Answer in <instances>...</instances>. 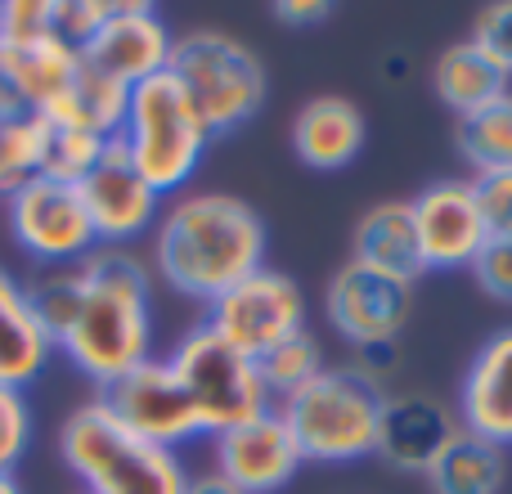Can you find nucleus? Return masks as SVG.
I'll return each mask as SVG.
<instances>
[{
  "label": "nucleus",
  "mask_w": 512,
  "mask_h": 494,
  "mask_svg": "<svg viewBox=\"0 0 512 494\" xmlns=\"http://www.w3.org/2000/svg\"><path fill=\"white\" fill-rule=\"evenodd\" d=\"M292 149L306 167L337 171L360 158L364 149V117L351 99L342 95H315L292 117Z\"/></svg>",
  "instance_id": "19"
},
{
  "label": "nucleus",
  "mask_w": 512,
  "mask_h": 494,
  "mask_svg": "<svg viewBox=\"0 0 512 494\" xmlns=\"http://www.w3.org/2000/svg\"><path fill=\"white\" fill-rule=\"evenodd\" d=\"M27 301H32V315H36V324L45 328L50 346H59L63 333L72 328V319H77V306H81L77 265H68V270H41L27 283Z\"/></svg>",
  "instance_id": "27"
},
{
  "label": "nucleus",
  "mask_w": 512,
  "mask_h": 494,
  "mask_svg": "<svg viewBox=\"0 0 512 494\" xmlns=\"http://www.w3.org/2000/svg\"><path fill=\"white\" fill-rule=\"evenodd\" d=\"M185 494H243V490H234L221 472H198V477H189Z\"/></svg>",
  "instance_id": "37"
},
{
  "label": "nucleus",
  "mask_w": 512,
  "mask_h": 494,
  "mask_svg": "<svg viewBox=\"0 0 512 494\" xmlns=\"http://www.w3.org/2000/svg\"><path fill=\"white\" fill-rule=\"evenodd\" d=\"M59 459L86 494H185L189 486L180 454L135 436L99 396L63 418Z\"/></svg>",
  "instance_id": "3"
},
{
  "label": "nucleus",
  "mask_w": 512,
  "mask_h": 494,
  "mask_svg": "<svg viewBox=\"0 0 512 494\" xmlns=\"http://www.w3.org/2000/svg\"><path fill=\"white\" fill-rule=\"evenodd\" d=\"M126 104H131V90L81 59V72L72 77V86L41 117L59 131H86L99 135V140H117V131L126 122Z\"/></svg>",
  "instance_id": "21"
},
{
  "label": "nucleus",
  "mask_w": 512,
  "mask_h": 494,
  "mask_svg": "<svg viewBox=\"0 0 512 494\" xmlns=\"http://www.w3.org/2000/svg\"><path fill=\"white\" fill-rule=\"evenodd\" d=\"M396 364V342H373V346H360L355 351V369L369 373L373 382H382V373Z\"/></svg>",
  "instance_id": "35"
},
{
  "label": "nucleus",
  "mask_w": 512,
  "mask_h": 494,
  "mask_svg": "<svg viewBox=\"0 0 512 494\" xmlns=\"http://www.w3.org/2000/svg\"><path fill=\"white\" fill-rule=\"evenodd\" d=\"M77 274L81 306L54 351L104 391L135 364L153 360V270L131 247H95Z\"/></svg>",
  "instance_id": "2"
},
{
  "label": "nucleus",
  "mask_w": 512,
  "mask_h": 494,
  "mask_svg": "<svg viewBox=\"0 0 512 494\" xmlns=\"http://www.w3.org/2000/svg\"><path fill=\"white\" fill-rule=\"evenodd\" d=\"M212 333H221L234 351H243L248 360H261L270 346L288 342L292 333L306 328V297H301L297 279L283 270L261 265L256 274L239 279L230 292L207 306L203 319Z\"/></svg>",
  "instance_id": "9"
},
{
  "label": "nucleus",
  "mask_w": 512,
  "mask_h": 494,
  "mask_svg": "<svg viewBox=\"0 0 512 494\" xmlns=\"http://www.w3.org/2000/svg\"><path fill=\"white\" fill-rule=\"evenodd\" d=\"M423 477L432 494H499L508 481V459L495 441L459 427Z\"/></svg>",
  "instance_id": "22"
},
{
  "label": "nucleus",
  "mask_w": 512,
  "mask_h": 494,
  "mask_svg": "<svg viewBox=\"0 0 512 494\" xmlns=\"http://www.w3.org/2000/svg\"><path fill=\"white\" fill-rule=\"evenodd\" d=\"M77 194L86 203L99 247H131L135 239L153 234V225L162 216V194L135 171V162L126 158V149L117 140H108L104 158L90 167Z\"/></svg>",
  "instance_id": "11"
},
{
  "label": "nucleus",
  "mask_w": 512,
  "mask_h": 494,
  "mask_svg": "<svg viewBox=\"0 0 512 494\" xmlns=\"http://www.w3.org/2000/svg\"><path fill=\"white\" fill-rule=\"evenodd\" d=\"M5 221L18 252L41 270H68L81 265L99 247L95 225L86 216L77 185H59L50 176H32L5 198Z\"/></svg>",
  "instance_id": "8"
},
{
  "label": "nucleus",
  "mask_w": 512,
  "mask_h": 494,
  "mask_svg": "<svg viewBox=\"0 0 512 494\" xmlns=\"http://www.w3.org/2000/svg\"><path fill=\"white\" fill-rule=\"evenodd\" d=\"M459 432V414L445 409L436 396L423 391H405V396H387L378 423V459L396 472H418L423 477L436 463V454L454 441Z\"/></svg>",
  "instance_id": "16"
},
{
  "label": "nucleus",
  "mask_w": 512,
  "mask_h": 494,
  "mask_svg": "<svg viewBox=\"0 0 512 494\" xmlns=\"http://www.w3.org/2000/svg\"><path fill=\"white\" fill-rule=\"evenodd\" d=\"M216 441V468L234 490L243 494H274L301 472V454L292 432L274 409L256 414L252 423H239L230 432L212 436Z\"/></svg>",
  "instance_id": "14"
},
{
  "label": "nucleus",
  "mask_w": 512,
  "mask_h": 494,
  "mask_svg": "<svg viewBox=\"0 0 512 494\" xmlns=\"http://www.w3.org/2000/svg\"><path fill=\"white\" fill-rule=\"evenodd\" d=\"M409 207H414L427 270H472L490 234L481 225L468 180H436L418 198H409Z\"/></svg>",
  "instance_id": "15"
},
{
  "label": "nucleus",
  "mask_w": 512,
  "mask_h": 494,
  "mask_svg": "<svg viewBox=\"0 0 512 494\" xmlns=\"http://www.w3.org/2000/svg\"><path fill=\"white\" fill-rule=\"evenodd\" d=\"M319 369H324V351H319V342L306 333V328L292 333L288 342L270 346V351L256 360V373H261V382H265L274 405H279L283 396H292L297 387H306Z\"/></svg>",
  "instance_id": "26"
},
{
  "label": "nucleus",
  "mask_w": 512,
  "mask_h": 494,
  "mask_svg": "<svg viewBox=\"0 0 512 494\" xmlns=\"http://www.w3.org/2000/svg\"><path fill=\"white\" fill-rule=\"evenodd\" d=\"M171 77L194 99L207 131L230 135L248 126L265 108V68L261 59L221 27H194L171 45Z\"/></svg>",
  "instance_id": "6"
},
{
  "label": "nucleus",
  "mask_w": 512,
  "mask_h": 494,
  "mask_svg": "<svg viewBox=\"0 0 512 494\" xmlns=\"http://www.w3.org/2000/svg\"><path fill=\"white\" fill-rule=\"evenodd\" d=\"M104 149H108V140H99V135L59 131V126H54V131H50V149H45L41 176L59 180V185H81V180L90 176V167L104 158Z\"/></svg>",
  "instance_id": "28"
},
{
  "label": "nucleus",
  "mask_w": 512,
  "mask_h": 494,
  "mask_svg": "<svg viewBox=\"0 0 512 494\" xmlns=\"http://www.w3.org/2000/svg\"><path fill=\"white\" fill-rule=\"evenodd\" d=\"M171 373L180 378V387L194 400V414L203 423V432L221 436L239 423H252L256 414L274 409L270 391H265L256 360L243 351H234L221 333H212L207 324H194L176 342V351L167 355Z\"/></svg>",
  "instance_id": "7"
},
{
  "label": "nucleus",
  "mask_w": 512,
  "mask_h": 494,
  "mask_svg": "<svg viewBox=\"0 0 512 494\" xmlns=\"http://www.w3.org/2000/svg\"><path fill=\"white\" fill-rule=\"evenodd\" d=\"M54 346L45 328L36 324L32 301H27V283L0 265V387L23 391L45 373Z\"/></svg>",
  "instance_id": "20"
},
{
  "label": "nucleus",
  "mask_w": 512,
  "mask_h": 494,
  "mask_svg": "<svg viewBox=\"0 0 512 494\" xmlns=\"http://www.w3.org/2000/svg\"><path fill=\"white\" fill-rule=\"evenodd\" d=\"M99 400H104L135 436L162 445V450H180V445L207 436L203 423H198V414H194V400H189V391L180 387V378L171 373L167 360L135 364V369L122 373L113 387L99 391Z\"/></svg>",
  "instance_id": "10"
},
{
  "label": "nucleus",
  "mask_w": 512,
  "mask_h": 494,
  "mask_svg": "<svg viewBox=\"0 0 512 494\" xmlns=\"http://www.w3.org/2000/svg\"><path fill=\"white\" fill-rule=\"evenodd\" d=\"M432 86H436V95H441V104L454 108L459 117H468V113H477V108H486V104H495V99L512 95L508 77L472 41L450 45V50L436 59Z\"/></svg>",
  "instance_id": "23"
},
{
  "label": "nucleus",
  "mask_w": 512,
  "mask_h": 494,
  "mask_svg": "<svg viewBox=\"0 0 512 494\" xmlns=\"http://www.w3.org/2000/svg\"><path fill=\"white\" fill-rule=\"evenodd\" d=\"M454 144H459L463 162H472V171L512 167V95L459 117Z\"/></svg>",
  "instance_id": "25"
},
{
  "label": "nucleus",
  "mask_w": 512,
  "mask_h": 494,
  "mask_svg": "<svg viewBox=\"0 0 512 494\" xmlns=\"http://www.w3.org/2000/svg\"><path fill=\"white\" fill-rule=\"evenodd\" d=\"M50 131L54 126L41 113H0V198L41 176Z\"/></svg>",
  "instance_id": "24"
},
{
  "label": "nucleus",
  "mask_w": 512,
  "mask_h": 494,
  "mask_svg": "<svg viewBox=\"0 0 512 494\" xmlns=\"http://www.w3.org/2000/svg\"><path fill=\"white\" fill-rule=\"evenodd\" d=\"M32 445V409L23 391L0 387V472H14V463Z\"/></svg>",
  "instance_id": "32"
},
{
  "label": "nucleus",
  "mask_w": 512,
  "mask_h": 494,
  "mask_svg": "<svg viewBox=\"0 0 512 494\" xmlns=\"http://www.w3.org/2000/svg\"><path fill=\"white\" fill-rule=\"evenodd\" d=\"M0 494H23V486H18L14 472H0Z\"/></svg>",
  "instance_id": "38"
},
{
  "label": "nucleus",
  "mask_w": 512,
  "mask_h": 494,
  "mask_svg": "<svg viewBox=\"0 0 512 494\" xmlns=\"http://www.w3.org/2000/svg\"><path fill=\"white\" fill-rule=\"evenodd\" d=\"M468 185H472V198H477L481 225H486L490 239H512V167L477 171Z\"/></svg>",
  "instance_id": "30"
},
{
  "label": "nucleus",
  "mask_w": 512,
  "mask_h": 494,
  "mask_svg": "<svg viewBox=\"0 0 512 494\" xmlns=\"http://www.w3.org/2000/svg\"><path fill=\"white\" fill-rule=\"evenodd\" d=\"M468 41L512 81V0H495V5L481 9Z\"/></svg>",
  "instance_id": "31"
},
{
  "label": "nucleus",
  "mask_w": 512,
  "mask_h": 494,
  "mask_svg": "<svg viewBox=\"0 0 512 494\" xmlns=\"http://www.w3.org/2000/svg\"><path fill=\"white\" fill-rule=\"evenodd\" d=\"M171 45H176V36L153 5H135V0L117 5L113 0V14L95 32V41L81 50V59L131 90L171 68Z\"/></svg>",
  "instance_id": "13"
},
{
  "label": "nucleus",
  "mask_w": 512,
  "mask_h": 494,
  "mask_svg": "<svg viewBox=\"0 0 512 494\" xmlns=\"http://www.w3.org/2000/svg\"><path fill=\"white\" fill-rule=\"evenodd\" d=\"M149 270L171 292L212 306L221 292L265 265V225L243 198L180 194L153 225Z\"/></svg>",
  "instance_id": "1"
},
{
  "label": "nucleus",
  "mask_w": 512,
  "mask_h": 494,
  "mask_svg": "<svg viewBox=\"0 0 512 494\" xmlns=\"http://www.w3.org/2000/svg\"><path fill=\"white\" fill-rule=\"evenodd\" d=\"M387 391L355 364H324L306 387L283 396L274 414L297 441L301 463H355L378 450Z\"/></svg>",
  "instance_id": "4"
},
{
  "label": "nucleus",
  "mask_w": 512,
  "mask_h": 494,
  "mask_svg": "<svg viewBox=\"0 0 512 494\" xmlns=\"http://www.w3.org/2000/svg\"><path fill=\"white\" fill-rule=\"evenodd\" d=\"M472 279L495 301H512V239H486L472 261Z\"/></svg>",
  "instance_id": "34"
},
{
  "label": "nucleus",
  "mask_w": 512,
  "mask_h": 494,
  "mask_svg": "<svg viewBox=\"0 0 512 494\" xmlns=\"http://www.w3.org/2000/svg\"><path fill=\"white\" fill-rule=\"evenodd\" d=\"M355 265L364 270L391 274L400 283H414L418 274H427L423 261V243H418V225H414V207L405 198H391V203H378L360 216L355 225Z\"/></svg>",
  "instance_id": "18"
},
{
  "label": "nucleus",
  "mask_w": 512,
  "mask_h": 494,
  "mask_svg": "<svg viewBox=\"0 0 512 494\" xmlns=\"http://www.w3.org/2000/svg\"><path fill=\"white\" fill-rule=\"evenodd\" d=\"M50 32V0H0V45H23Z\"/></svg>",
  "instance_id": "33"
},
{
  "label": "nucleus",
  "mask_w": 512,
  "mask_h": 494,
  "mask_svg": "<svg viewBox=\"0 0 512 494\" xmlns=\"http://www.w3.org/2000/svg\"><path fill=\"white\" fill-rule=\"evenodd\" d=\"M459 427L495 441L499 450L512 445V328L481 342L459 387Z\"/></svg>",
  "instance_id": "17"
},
{
  "label": "nucleus",
  "mask_w": 512,
  "mask_h": 494,
  "mask_svg": "<svg viewBox=\"0 0 512 494\" xmlns=\"http://www.w3.org/2000/svg\"><path fill=\"white\" fill-rule=\"evenodd\" d=\"M108 14H113V0H50V32L72 50H86L108 23Z\"/></svg>",
  "instance_id": "29"
},
{
  "label": "nucleus",
  "mask_w": 512,
  "mask_h": 494,
  "mask_svg": "<svg viewBox=\"0 0 512 494\" xmlns=\"http://www.w3.org/2000/svg\"><path fill=\"white\" fill-rule=\"evenodd\" d=\"M117 144L135 162V171L162 198H171L203 167L212 131L198 117L185 86L171 72H158V77L131 86V104H126V122L117 131Z\"/></svg>",
  "instance_id": "5"
},
{
  "label": "nucleus",
  "mask_w": 512,
  "mask_h": 494,
  "mask_svg": "<svg viewBox=\"0 0 512 494\" xmlns=\"http://www.w3.org/2000/svg\"><path fill=\"white\" fill-rule=\"evenodd\" d=\"M274 14H279L283 23H319V18L333 14V5H328V0H279Z\"/></svg>",
  "instance_id": "36"
},
{
  "label": "nucleus",
  "mask_w": 512,
  "mask_h": 494,
  "mask_svg": "<svg viewBox=\"0 0 512 494\" xmlns=\"http://www.w3.org/2000/svg\"><path fill=\"white\" fill-rule=\"evenodd\" d=\"M414 310V283H400L391 274L364 270V265L346 261L342 270L328 279L324 288V315L337 328L342 342L355 351L373 342H396L400 328L409 324Z\"/></svg>",
  "instance_id": "12"
}]
</instances>
